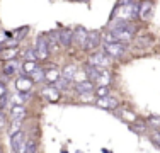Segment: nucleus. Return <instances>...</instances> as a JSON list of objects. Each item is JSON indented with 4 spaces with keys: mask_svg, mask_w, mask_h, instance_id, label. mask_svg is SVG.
Masks as SVG:
<instances>
[{
    "mask_svg": "<svg viewBox=\"0 0 160 153\" xmlns=\"http://www.w3.org/2000/svg\"><path fill=\"white\" fill-rule=\"evenodd\" d=\"M60 78H62V75H60V72L55 70V68H51V70L46 72V80H48L49 83H53V85H55Z\"/></svg>",
    "mask_w": 160,
    "mask_h": 153,
    "instance_id": "nucleus-18",
    "label": "nucleus"
},
{
    "mask_svg": "<svg viewBox=\"0 0 160 153\" xmlns=\"http://www.w3.org/2000/svg\"><path fill=\"white\" fill-rule=\"evenodd\" d=\"M38 60H46L49 56V48H48V41L44 36H38L36 39V48H34Z\"/></svg>",
    "mask_w": 160,
    "mask_h": 153,
    "instance_id": "nucleus-2",
    "label": "nucleus"
},
{
    "mask_svg": "<svg viewBox=\"0 0 160 153\" xmlns=\"http://www.w3.org/2000/svg\"><path fill=\"white\" fill-rule=\"evenodd\" d=\"M75 89L80 95H85V94H94V90H96V87H94V82H90V80H83V82H80L75 85Z\"/></svg>",
    "mask_w": 160,
    "mask_h": 153,
    "instance_id": "nucleus-10",
    "label": "nucleus"
},
{
    "mask_svg": "<svg viewBox=\"0 0 160 153\" xmlns=\"http://www.w3.org/2000/svg\"><path fill=\"white\" fill-rule=\"evenodd\" d=\"M24 56L28 58V61H34V60H36V53H34L32 49H29V51H26V53H24Z\"/></svg>",
    "mask_w": 160,
    "mask_h": 153,
    "instance_id": "nucleus-24",
    "label": "nucleus"
},
{
    "mask_svg": "<svg viewBox=\"0 0 160 153\" xmlns=\"http://www.w3.org/2000/svg\"><path fill=\"white\" fill-rule=\"evenodd\" d=\"M16 55H17V49H16V48L7 49V51H2V53H0V56H2L3 60H10V58H14Z\"/></svg>",
    "mask_w": 160,
    "mask_h": 153,
    "instance_id": "nucleus-23",
    "label": "nucleus"
},
{
    "mask_svg": "<svg viewBox=\"0 0 160 153\" xmlns=\"http://www.w3.org/2000/svg\"><path fill=\"white\" fill-rule=\"evenodd\" d=\"M31 80H32V83L34 82H44V80H46V72H44L43 68H36L31 73Z\"/></svg>",
    "mask_w": 160,
    "mask_h": 153,
    "instance_id": "nucleus-17",
    "label": "nucleus"
},
{
    "mask_svg": "<svg viewBox=\"0 0 160 153\" xmlns=\"http://www.w3.org/2000/svg\"><path fill=\"white\" fill-rule=\"evenodd\" d=\"M0 153H2V148H0Z\"/></svg>",
    "mask_w": 160,
    "mask_h": 153,
    "instance_id": "nucleus-30",
    "label": "nucleus"
},
{
    "mask_svg": "<svg viewBox=\"0 0 160 153\" xmlns=\"http://www.w3.org/2000/svg\"><path fill=\"white\" fill-rule=\"evenodd\" d=\"M147 124H148V126H152V128H155L157 131H160V117H158V116H152V117H148Z\"/></svg>",
    "mask_w": 160,
    "mask_h": 153,
    "instance_id": "nucleus-21",
    "label": "nucleus"
},
{
    "mask_svg": "<svg viewBox=\"0 0 160 153\" xmlns=\"http://www.w3.org/2000/svg\"><path fill=\"white\" fill-rule=\"evenodd\" d=\"M0 53H2V46H0Z\"/></svg>",
    "mask_w": 160,
    "mask_h": 153,
    "instance_id": "nucleus-29",
    "label": "nucleus"
},
{
    "mask_svg": "<svg viewBox=\"0 0 160 153\" xmlns=\"http://www.w3.org/2000/svg\"><path fill=\"white\" fill-rule=\"evenodd\" d=\"M32 87V80L29 78V76H17L16 80V89L19 90V94H28L29 90H31Z\"/></svg>",
    "mask_w": 160,
    "mask_h": 153,
    "instance_id": "nucleus-6",
    "label": "nucleus"
},
{
    "mask_svg": "<svg viewBox=\"0 0 160 153\" xmlns=\"http://www.w3.org/2000/svg\"><path fill=\"white\" fill-rule=\"evenodd\" d=\"M36 63H34V61H24V63H22V72H24V73H29L31 75L34 70H36Z\"/></svg>",
    "mask_w": 160,
    "mask_h": 153,
    "instance_id": "nucleus-20",
    "label": "nucleus"
},
{
    "mask_svg": "<svg viewBox=\"0 0 160 153\" xmlns=\"http://www.w3.org/2000/svg\"><path fill=\"white\" fill-rule=\"evenodd\" d=\"M96 104H97V107H101V109L114 111V109L119 107V101H118L116 97H112V95H109V97H104V99H97Z\"/></svg>",
    "mask_w": 160,
    "mask_h": 153,
    "instance_id": "nucleus-5",
    "label": "nucleus"
},
{
    "mask_svg": "<svg viewBox=\"0 0 160 153\" xmlns=\"http://www.w3.org/2000/svg\"><path fill=\"white\" fill-rule=\"evenodd\" d=\"M85 39H87V31L83 27H77L73 31V43L75 44L83 46V44H85Z\"/></svg>",
    "mask_w": 160,
    "mask_h": 153,
    "instance_id": "nucleus-12",
    "label": "nucleus"
},
{
    "mask_svg": "<svg viewBox=\"0 0 160 153\" xmlns=\"http://www.w3.org/2000/svg\"><path fill=\"white\" fill-rule=\"evenodd\" d=\"M90 65L96 68H104L109 65V56L104 55V53H94L90 56Z\"/></svg>",
    "mask_w": 160,
    "mask_h": 153,
    "instance_id": "nucleus-7",
    "label": "nucleus"
},
{
    "mask_svg": "<svg viewBox=\"0 0 160 153\" xmlns=\"http://www.w3.org/2000/svg\"><path fill=\"white\" fill-rule=\"evenodd\" d=\"M126 49H128L126 43H118V41H114V43H106L104 44V55L112 56V58H118V56L124 55Z\"/></svg>",
    "mask_w": 160,
    "mask_h": 153,
    "instance_id": "nucleus-1",
    "label": "nucleus"
},
{
    "mask_svg": "<svg viewBox=\"0 0 160 153\" xmlns=\"http://www.w3.org/2000/svg\"><path fill=\"white\" fill-rule=\"evenodd\" d=\"M153 14V3L152 2H143L140 3V19L142 21H148Z\"/></svg>",
    "mask_w": 160,
    "mask_h": 153,
    "instance_id": "nucleus-11",
    "label": "nucleus"
},
{
    "mask_svg": "<svg viewBox=\"0 0 160 153\" xmlns=\"http://www.w3.org/2000/svg\"><path fill=\"white\" fill-rule=\"evenodd\" d=\"M43 94L48 97V101H49V102H56V101L60 99V92L56 90L55 87H46V89L43 90Z\"/></svg>",
    "mask_w": 160,
    "mask_h": 153,
    "instance_id": "nucleus-15",
    "label": "nucleus"
},
{
    "mask_svg": "<svg viewBox=\"0 0 160 153\" xmlns=\"http://www.w3.org/2000/svg\"><path fill=\"white\" fill-rule=\"evenodd\" d=\"M75 75H77V67L75 65H68V67H65L63 68V75H62V78L63 80H73L75 78Z\"/></svg>",
    "mask_w": 160,
    "mask_h": 153,
    "instance_id": "nucleus-13",
    "label": "nucleus"
},
{
    "mask_svg": "<svg viewBox=\"0 0 160 153\" xmlns=\"http://www.w3.org/2000/svg\"><path fill=\"white\" fill-rule=\"evenodd\" d=\"M80 97H82V101H90V99H92V95H90V94H85V95H80Z\"/></svg>",
    "mask_w": 160,
    "mask_h": 153,
    "instance_id": "nucleus-28",
    "label": "nucleus"
},
{
    "mask_svg": "<svg viewBox=\"0 0 160 153\" xmlns=\"http://www.w3.org/2000/svg\"><path fill=\"white\" fill-rule=\"evenodd\" d=\"M129 128H131L135 133H140V135H143V133L147 131V121L136 119L135 122H131V124H129Z\"/></svg>",
    "mask_w": 160,
    "mask_h": 153,
    "instance_id": "nucleus-14",
    "label": "nucleus"
},
{
    "mask_svg": "<svg viewBox=\"0 0 160 153\" xmlns=\"http://www.w3.org/2000/svg\"><path fill=\"white\" fill-rule=\"evenodd\" d=\"M101 32L99 31H92V32H87V39H85V44H83V49L85 51H94V49L99 48L101 44Z\"/></svg>",
    "mask_w": 160,
    "mask_h": 153,
    "instance_id": "nucleus-3",
    "label": "nucleus"
},
{
    "mask_svg": "<svg viewBox=\"0 0 160 153\" xmlns=\"http://www.w3.org/2000/svg\"><path fill=\"white\" fill-rule=\"evenodd\" d=\"M10 148H12L14 153H24L26 151V140L22 131L16 133V135L10 136Z\"/></svg>",
    "mask_w": 160,
    "mask_h": 153,
    "instance_id": "nucleus-4",
    "label": "nucleus"
},
{
    "mask_svg": "<svg viewBox=\"0 0 160 153\" xmlns=\"http://www.w3.org/2000/svg\"><path fill=\"white\" fill-rule=\"evenodd\" d=\"M38 151V145L34 140H29L28 143H26V151L24 153H36Z\"/></svg>",
    "mask_w": 160,
    "mask_h": 153,
    "instance_id": "nucleus-22",
    "label": "nucleus"
},
{
    "mask_svg": "<svg viewBox=\"0 0 160 153\" xmlns=\"http://www.w3.org/2000/svg\"><path fill=\"white\" fill-rule=\"evenodd\" d=\"M10 117H12V121L21 122L26 117V107L22 104H14L12 107H10Z\"/></svg>",
    "mask_w": 160,
    "mask_h": 153,
    "instance_id": "nucleus-9",
    "label": "nucleus"
},
{
    "mask_svg": "<svg viewBox=\"0 0 160 153\" xmlns=\"http://www.w3.org/2000/svg\"><path fill=\"white\" fill-rule=\"evenodd\" d=\"M152 140H153V143L157 145V146H160V131H155V135L152 136Z\"/></svg>",
    "mask_w": 160,
    "mask_h": 153,
    "instance_id": "nucleus-25",
    "label": "nucleus"
},
{
    "mask_svg": "<svg viewBox=\"0 0 160 153\" xmlns=\"http://www.w3.org/2000/svg\"><path fill=\"white\" fill-rule=\"evenodd\" d=\"M17 68H19V63L16 60H12V61H7L5 65H3V73H5L7 76H10V75H14L17 72Z\"/></svg>",
    "mask_w": 160,
    "mask_h": 153,
    "instance_id": "nucleus-16",
    "label": "nucleus"
},
{
    "mask_svg": "<svg viewBox=\"0 0 160 153\" xmlns=\"http://www.w3.org/2000/svg\"><path fill=\"white\" fill-rule=\"evenodd\" d=\"M96 95L97 99H104V97H109V85H99L96 90Z\"/></svg>",
    "mask_w": 160,
    "mask_h": 153,
    "instance_id": "nucleus-19",
    "label": "nucleus"
},
{
    "mask_svg": "<svg viewBox=\"0 0 160 153\" xmlns=\"http://www.w3.org/2000/svg\"><path fill=\"white\" fill-rule=\"evenodd\" d=\"M5 128V117H3V112L0 111V129Z\"/></svg>",
    "mask_w": 160,
    "mask_h": 153,
    "instance_id": "nucleus-27",
    "label": "nucleus"
},
{
    "mask_svg": "<svg viewBox=\"0 0 160 153\" xmlns=\"http://www.w3.org/2000/svg\"><path fill=\"white\" fill-rule=\"evenodd\" d=\"M58 41L63 48H70L73 43V31L72 29H63L58 32Z\"/></svg>",
    "mask_w": 160,
    "mask_h": 153,
    "instance_id": "nucleus-8",
    "label": "nucleus"
},
{
    "mask_svg": "<svg viewBox=\"0 0 160 153\" xmlns=\"http://www.w3.org/2000/svg\"><path fill=\"white\" fill-rule=\"evenodd\" d=\"M3 95H7V89H5V85H3L2 82H0V99H2Z\"/></svg>",
    "mask_w": 160,
    "mask_h": 153,
    "instance_id": "nucleus-26",
    "label": "nucleus"
}]
</instances>
